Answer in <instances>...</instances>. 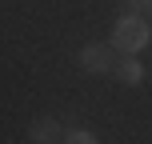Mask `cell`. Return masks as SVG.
Here are the masks:
<instances>
[{
	"instance_id": "7a4b0ae2",
	"label": "cell",
	"mask_w": 152,
	"mask_h": 144,
	"mask_svg": "<svg viewBox=\"0 0 152 144\" xmlns=\"http://www.w3.org/2000/svg\"><path fill=\"white\" fill-rule=\"evenodd\" d=\"M80 68L92 76L112 72V44H84L80 48Z\"/></svg>"
},
{
	"instance_id": "3957f363",
	"label": "cell",
	"mask_w": 152,
	"mask_h": 144,
	"mask_svg": "<svg viewBox=\"0 0 152 144\" xmlns=\"http://www.w3.org/2000/svg\"><path fill=\"white\" fill-rule=\"evenodd\" d=\"M64 132H60V124L52 120V116H36L32 120V128H28V140H36V144H52V140H60Z\"/></svg>"
},
{
	"instance_id": "277c9868",
	"label": "cell",
	"mask_w": 152,
	"mask_h": 144,
	"mask_svg": "<svg viewBox=\"0 0 152 144\" xmlns=\"http://www.w3.org/2000/svg\"><path fill=\"white\" fill-rule=\"evenodd\" d=\"M116 80L128 84V88H136V84H144V64L136 60V56H128V60H120V68H116Z\"/></svg>"
},
{
	"instance_id": "5b68a950",
	"label": "cell",
	"mask_w": 152,
	"mask_h": 144,
	"mask_svg": "<svg viewBox=\"0 0 152 144\" xmlns=\"http://www.w3.org/2000/svg\"><path fill=\"white\" fill-rule=\"evenodd\" d=\"M60 140H68V144H96V132H88V128H72V132H64Z\"/></svg>"
},
{
	"instance_id": "8992f818",
	"label": "cell",
	"mask_w": 152,
	"mask_h": 144,
	"mask_svg": "<svg viewBox=\"0 0 152 144\" xmlns=\"http://www.w3.org/2000/svg\"><path fill=\"white\" fill-rule=\"evenodd\" d=\"M124 8L136 12V16H148V12H152V0H124Z\"/></svg>"
},
{
	"instance_id": "6da1fadb",
	"label": "cell",
	"mask_w": 152,
	"mask_h": 144,
	"mask_svg": "<svg viewBox=\"0 0 152 144\" xmlns=\"http://www.w3.org/2000/svg\"><path fill=\"white\" fill-rule=\"evenodd\" d=\"M148 40H152V32H148L144 16L128 12V16H120V20H116V28H112V40H108V44H112L116 52H124V56H136L140 48L148 44Z\"/></svg>"
}]
</instances>
